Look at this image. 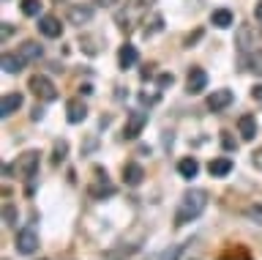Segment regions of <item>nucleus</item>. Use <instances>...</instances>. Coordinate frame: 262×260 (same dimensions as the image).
Returning <instances> with one entry per match:
<instances>
[{
	"label": "nucleus",
	"mask_w": 262,
	"mask_h": 260,
	"mask_svg": "<svg viewBox=\"0 0 262 260\" xmlns=\"http://www.w3.org/2000/svg\"><path fill=\"white\" fill-rule=\"evenodd\" d=\"M93 3H98V6H115L118 0H93Z\"/></svg>",
	"instance_id": "40"
},
{
	"label": "nucleus",
	"mask_w": 262,
	"mask_h": 260,
	"mask_svg": "<svg viewBox=\"0 0 262 260\" xmlns=\"http://www.w3.org/2000/svg\"><path fill=\"white\" fill-rule=\"evenodd\" d=\"M186 244H188V241H186ZM186 244H178V247H175V249H164V252H161V255H159V260H175V257L180 255V249H183V247H186Z\"/></svg>",
	"instance_id": "28"
},
{
	"label": "nucleus",
	"mask_w": 262,
	"mask_h": 260,
	"mask_svg": "<svg viewBox=\"0 0 262 260\" xmlns=\"http://www.w3.org/2000/svg\"><path fill=\"white\" fill-rule=\"evenodd\" d=\"M178 173L183 175V178H188V181H191V178H196V173H200V162H196L194 156L180 159V162H178Z\"/></svg>",
	"instance_id": "18"
},
{
	"label": "nucleus",
	"mask_w": 262,
	"mask_h": 260,
	"mask_svg": "<svg viewBox=\"0 0 262 260\" xmlns=\"http://www.w3.org/2000/svg\"><path fill=\"white\" fill-rule=\"evenodd\" d=\"M210 25H213V28H221V30L229 28V25H232V11H229V9L213 11V14H210Z\"/></svg>",
	"instance_id": "20"
},
{
	"label": "nucleus",
	"mask_w": 262,
	"mask_h": 260,
	"mask_svg": "<svg viewBox=\"0 0 262 260\" xmlns=\"http://www.w3.org/2000/svg\"><path fill=\"white\" fill-rule=\"evenodd\" d=\"M205 208H208V192L205 189H188L183 194V200H180V208L175 214V225L183 227L186 222H191V219L200 216Z\"/></svg>",
	"instance_id": "1"
},
{
	"label": "nucleus",
	"mask_w": 262,
	"mask_h": 260,
	"mask_svg": "<svg viewBox=\"0 0 262 260\" xmlns=\"http://www.w3.org/2000/svg\"><path fill=\"white\" fill-rule=\"evenodd\" d=\"M251 96H254L257 102H262V85H254V88H251Z\"/></svg>",
	"instance_id": "36"
},
{
	"label": "nucleus",
	"mask_w": 262,
	"mask_h": 260,
	"mask_svg": "<svg viewBox=\"0 0 262 260\" xmlns=\"http://www.w3.org/2000/svg\"><path fill=\"white\" fill-rule=\"evenodd\" d=\"M123 178H126L128 186H139V184H142V178H145L142 165H137V162H128V165L123 167Z\"/></svg>",
	"instance_id": "14"
},
{
	"label": "nucleus",
	"mask_w": 262,
	"mask_h": 260,
	"mask_svg": "<svg viewBox=\"0 0 262 260\" xmlns=\"http://www.w3.org/2000/svg\"><path fill=\"white\" fill-rule=\"evenodd\" d=\"M147 124V112L142 110H134V112H128V121H126V129H123V137L126 140H134V137L142 134V129Z\"/></svg>",
	"instance_id": "4"
},
{
	"label": "nucleus",
	"mask_w": 262,
	"mask_h": 260,
	"mask_svg": "<svg viewBox=\"0 0 262 260\" xmlns=\"http://www.w3.org/2000/svg\"><path fill=\"white\" fill-rule=\"evenodd\" d=\"M237 132H241L243 140H254V137H257V118L254 115H241V121H237Z\"/></svg>",
	"instance_id": "15"
},
{
	"label": "nucleus",
	"mask_w": 262,
	"mask_h": 260,
	"mask_svg": "<svg viewBox=\"0 0 262 260\" xmlns=\"http://www.w3.org/2000/svg\"><path fill=\"white\" fill-rule=\"evenodd\" d=\"M66 151H69V143H66V140L55 143V165H60V162L66 159Z\"/></svg>",
	"instance_id": "26"
},
{
	"label": "nucleus",
	"mask_w": 262,
	"mask_h": 260,
	"mask_svg": "<svg viewBox=\"0 0 262 260\" xmlns=\"http://www.w3.org/2000/svg\"><path fill=\"white\" fill-rule=\"evenodd\" d=\"M38 173V151H25L19 159H16V175L22 181H30L33 175Z\"/></svg>",
	"instance_id": "3"
},
{
	"label": "nucleus",
	"mask_w": 262,
	"mask_h": 260,
	"mask_svg": "<svg viewBox=\"0 0 262 260\" xmlns=\"http://www.w3.org/2000/svg\"><path fill=\"white\" fill-rule=\"evenodd\" d=\"M96 175H98V184L90 186V194H93L96 200H104V197H110V194H115V186L106 181V173H101V170H96Z\"/></svg>",
	"instance_id": "11"
},
{
	"label": "nucleus",
	"mask_w": 262,
	"mask_h": 260,
	"mask_svg": "<svg viewBox=\"0 0 262 260\" xmlns=\"http://www.w3.org/2000/svg\"><path fill=\"white\" fill-rule=\"evenodd\" d=\"M139 102H142V104H156V102H159V96H147V93H139Z\"/></svg>",
	"instance_id": "32"
},
{
	"label": "nucleus",
	"mask_w": 262,
	"mask_h": 260,
	"mask_svg": "<svg viewBox=\"0 0 262 260\" xmlns=\"http://www.w3.org/2000/svg\"><path fill=\"white\" fill-rule=\"evenodd\" d=\"M3 222L8 227L16 225V206H11V203H6V206H3Z\"/></svg>",
	"instance_id": "24"
},
{
	"label": "nucleus",
	"mask_w": 262,
	"mask_h": 260,
	"mask_svg": "<svg viewBox=\"0 0 262 260\" xmlns=\"http://www.w3.org/2000/svg\"><path fill=\"white\" fill-rule=\"evenodd\" d=\"M156 0H128L131 9H147V6H153Z\"/></svg>",
	"instance_id": "31"
},
{
	"label": "nucleus",
	"mask_w": 262,
	"mask_h": 260,
	"mask_svg": "<svg viewBox=\"0 0 262 260\" xmlns=\"http://www.w3.org/2000/svg\"><path fill=\"white\" fill-rule=\"evenodd\" d=\"M254 14H257V19L262 22V3H257V11H254Z\"/></svg>",
	"instance_id": "41"
},
{
	"label": "nucleus",
	"mask_w": 262,
	"mask_h": 260,
	"mask_svg": "<svg viewBox=\"0 0 262 260\" xmlns=\"http://www.w3.org/2000/svg\"><path fill=\"white\" fill-rule=\"evenodd\" d=\"M172 83H175V77H172V74H161V77H159V91H164V88H172Z\"/></svg>",
	"instance_id": "29"
},
{
	"label": "nucleus",
	"mask_w": 262,
	"mask_h": 260,
	"mask_svg": "<svg viewBox=\"0 0 262 260\" xmlns=\"http://www.w3.org/2000/svg\"><path fill=\"white\" fill-rule=\"evenodd\" d=\"M139 58V52H137V47L134 44H123L120 47V52H118V63H120V69H131L137 63Z\"/></svg>",
	"instance_id": "16"
},
{
	"label": "nucleus",
	"mask_w": 262,
	"mask_h": 260,
	"mask_svg": "<svg viewBox=\"0 0 262 260\" xmlns=\"http://www.w3.org/2000/svg\"><path fill=\"white\" fill-rule=\"evenodd\" d=\"M200 36H202V30H196L194 36H188V38H186V47H191L194 42H200Z\"/></svg>",
	"instance_id": "37"
},
{
	"label": "nucleus",
	"mask_w": 262,
	"mask_h": 260,
	"mask_svg": "<svg viewBox=\"0 0 262 260\" xmlns=\"http://www.w3.org/2000/svg\"><path fill=\"white\" fill-rule=\"evenodd\" d=\"M79 91H82V96H90V93H93V85H82Z\"/></svg>",
	"instance_id": "39"
},
{
	"label": "nucleus",
	"mask_w": 262,
	"mask_h": 260,
	"mask_svg": "<svg viewBox=\"0 0 262 260\" xmlns=\"http://www.w3.org/2000/svg\"><path fill=\"white\" fill-rule=\"evenodd\" d=\"M161 28H164V17H161V14H153L150 25H145V30H142V36H145V38H150V36H156V33H159Z\"/></svg>",
	"instance_id": "22"
},
{
	"label": "nucleus",
	"mask_w": 262,
	"mask_h": 260,
	"mask_svg": "<svg viewBox=\"0 0 262 260\" xmlns=\"http://www.w3.org/2000/svg\"><path fill=\"white\" fill-rule=\"evenodd\" d=\"M0 66H3V71L6 74H19L22 71V66H25V61L19 58V55H3V61H0Z\"/></svg>",
	"instance_id": "19"
},
{
	"label": "nucleus",
	"mask_w": 262,
	"mask_h": 260,
	"mask_svg": "<svg viewBox=\"0 0 262 260\" xmlns=\"http://www.w3.org/2000/svg\"><path fill=\"white\" fill-rule=\"evenodd\" d=\"M229 104H232V91H227V88L213 91V93L208 96V110H210V112H221V110H227Z\"/></svg>",
	"instance_id": "9"
},
{
	"label": "nucleus",
	"mask_w": 262,
	"mask_h": 260,
	"mask_svg": "<svg viewBox=\"0 0 262 260\" xmlns=\"http://www.w3.org/2000/svg\"><path fill=\"white\" fill-rule=\"evenodd\" d=\"M98 38H90V36H82V47H85L88 55H98V47H96Z\"/></svg>",
	"instance_id": "27"
},
{
	"label": "nucleus",
	"mask_w": 262,
	"mask_h": 260,
	"mask_svg": "<svg viewBox=\"0 0 262 260\" xmlns=\"http://www.w3.org/2000/svg\"><path fill=\"white\" fill-rule=\"evenodd\" d=\"M11 30H14V28L8 25V22H3V38H8V36H11Z\"/></svg>",
	"instance_id": "38"
},
{
	"label": "nucleus",
	"mask_w": 262,
	"mask_h": 260,
	"mask_svg": "<svg viewBox=\"0 0 262 260\" xmlns=\"http://www.w3.org/2000/svg\"><path fill=\"white\" fill-rule=\"evenodd\" d=\"M205 88H208V74H205V69L194 66L191 71H188V77H186V91L191 96H196V93H202Z\"/></svg>",
	"instance_id": "6"
},
{
	"label": "nucleus",
	"mask_w": 262,
	"mask_h": 260,
	"mask_svg": "<svg viewBox=\"0 0 262 260\" xmlns=\"http://www.w3.org/2000/svg\"><path fill=\"white\" fill-rule=\"evenodd\" d=\"M221 143H224V148H229V151L235 148V140H232V137H229V134H224V137H221Z\"/></svg>",
	"instance_id": "34"
},
{
	"label": "nucleus",
	"mask_w": 262,
	"mask_h": 260,
	"mask_svg": "<svg viewBox=\"0 0 262 260\" xmlns=\"http://www.w3.org/2000/svg\"><path fill=\"white\" fill-rule=\"evenodd\" d=\"M36 249H38V235H36V230L25 227V230L16 233V252H22V255H33Z\"/></svg>",
	"instance_id": "5"
},
{
	"label": "nucleus",
	"mask_w": 262,
	"mask_h": 260,
	"mask_svg": "<svg viewBox=\"0 0 262 260\" xmlns=\"http://www.w3.org/2000/svg\"><path fill=\"white\" fill-rule=\"evenodd\" d=\"M249 42H251V28H241V33H237V47H241V50H249Z\"/></svg>",
	"instance_id": "25"
},
{
	"label": "nucleus",
	"mask_w": 262,
	"mask_h": 260,
	"mask_svg": "<svg viewBox=\"0 0 262 260\" xmlns=\"http://www.w3.org/2000/svg\"><path fill=\"white\" fill-rule=\"evenodd\" d=\"M85 118H88V107L82 104V99H71L66 104V121L69 124H82Z\"/></svg>",
	"instance_id": "10"
},
{
	"label": "nucleus",
	"mask_w": 262,
	"mask_h": 260,
	"mask_svg": "<svg viewBox=\"0 0 262 260\" xmlns=\"http://www.w3.org/2000/svg\"><path fill=\"white\" fill-rule=\"evenodd\" d=\"M246 66H249V71H254V74H262V50H257L254 55H249Z\"/></svg>",
	"instance_id": "23"
},
{
	"label": "nucleus",
	"mask_w": 262,
	"mask_h": 260,
	"mask_svg": "<svg viewBox=\"0 0 262 260\" xmlns=\"http://www.w3.org/2000/svg\"><path fill=\"white\" fill-rule=\"evenodd\" d=\"M28 88H30L33 93H36V99H41V102H55V99H57V88H55V83H52L49 77H44V74L30 77Z\"/></svg>",
	"instance_id": "2"
},
{
	"label": "nucleus",
	"mask_w": 262,
	"mask_h": 260,
	"mask_svg": "<svg viewBox=\"0 0 262 260\" xmlns=\"http://www.w3.org/2000/svg\"><path fill=\"white\" fill-rule=\"evenodd\" d=\"M41 6H44L41 0H22L19 9H22L25 17H38V14H41Z\"/></svg>",
	"instance_id": "21"
},
{
	"label": "nucleus",
	"mask_w": 262,
	"mask_h": 260,
	"mask_svg": "<svg viewBox=\"0 0 262 260\" xmlns=\"http://www.w3.org/2000/svg\"><path fill=\"white\" fill-rule=\"evenodd\" d=\"M251 165L257 167V170H262V145H259V148L251 153Z\"/></svg>",
	"instance_id": "30"
},
{
	"label": "nucleus",
	"mask_w": 262,
	"mask_h": 260,
	"mask_svg": "<svg viewBox=\"0 0 262 260\" xmlns=\"http://www.w3.org/2000/svg\"><path fill=\"white\" fill-rule=\"evenodd\" d=\"M38 30H41V33H44L47 38H60V36H63L60 19L52 17V14H44V17L38 19Z\"/></svg>",
	"instance_id": "8"
},
{
	"label": "nucleus",
	"mask_w": 262,
	"mask_h": 260,
	"mask_svg": "<svg viewBox=\"0 0 262 260\" xmlns=\"http://www.w3.org/2000/svg\"><path fill=\"white\" fill-rule=\"evenodd\" d=\"M22 102H25V99H22V93H6V96H3V102H0V115H3V118L14 115V112L22 107Z\"/></svg>",
	"instance_id": "13"
},
{
	"label": "nucleus",
	"mask_w": 262,
	"mask_h": 260,
	"mask_svg": "<svg viewBox=\"0 0 262 260\" xmlns=\"http://www.w3.org/2000/svg\"><path fill=\"white\" fill-rule=\"evenodd\" d=\"M41 55H44V50H41V44H38V42H25V44L19 47V58H22L25 63L38 61Z\"/></svg>",
	"instance_id": "17"
},
{
	"label": "nucleus",
	"mask_w": 262,
	"mask_h": 260,
	"mask_svg": "<svg viewBox=\"0 0 262 260\" xmlns=\"http://www.w3.org/2000/svg\"><path fill=\"white\" fill-rule=\"evenodd\" d=\"M90 19H93V6L74 3L71 9H69V22H71V25H88Z\"/></svg>",
	"instance_id": "7"
},
{
	"label": "nucleus",
	"mask_w": 262,
	"mask_h": 260,
	"mask_svg": "<svg viewBox=\"0 0 262 260\" xmlns=\"http://www.w3.org/2000/svg\"><path fill=\"white\" fill-rule=\"evenodd\" d=\"M249 216H251V219H262V206H254V208H249Z\"/></svg>",
	"instance_id": "33"
},
{
	"label": "nucleus",
	"mask_w": 262,
	"mask_h": 260,
	"mask_svg": "<svg viewBox=\"0 0 262 260\" xmlns=\"http://www.w3.org/2000/svg\"><path fill=\"white\" fill-rule=\"evenodd\" d=\"M139 77H142V79H150V77H153V66H145L142 71H139Z\"/></svg>",
	"instance_id": "35"
},
{
	"label": "nucleus",
	"mask_w": 262,
	"mask_h": 260,
	"mask_svg": "<svg viewBox=\"0 0 262 260\" xmlns=\"http://www.w3.org/2000/svg\"><path fill=\"white\" fill-rule=\"evenodd\" d=\"M208 173H210L213 178L229 175V173H232V159H229V156H216V159L208 165Z\"/></svg>",
	"instance_id": "12"
}]
</instances>
